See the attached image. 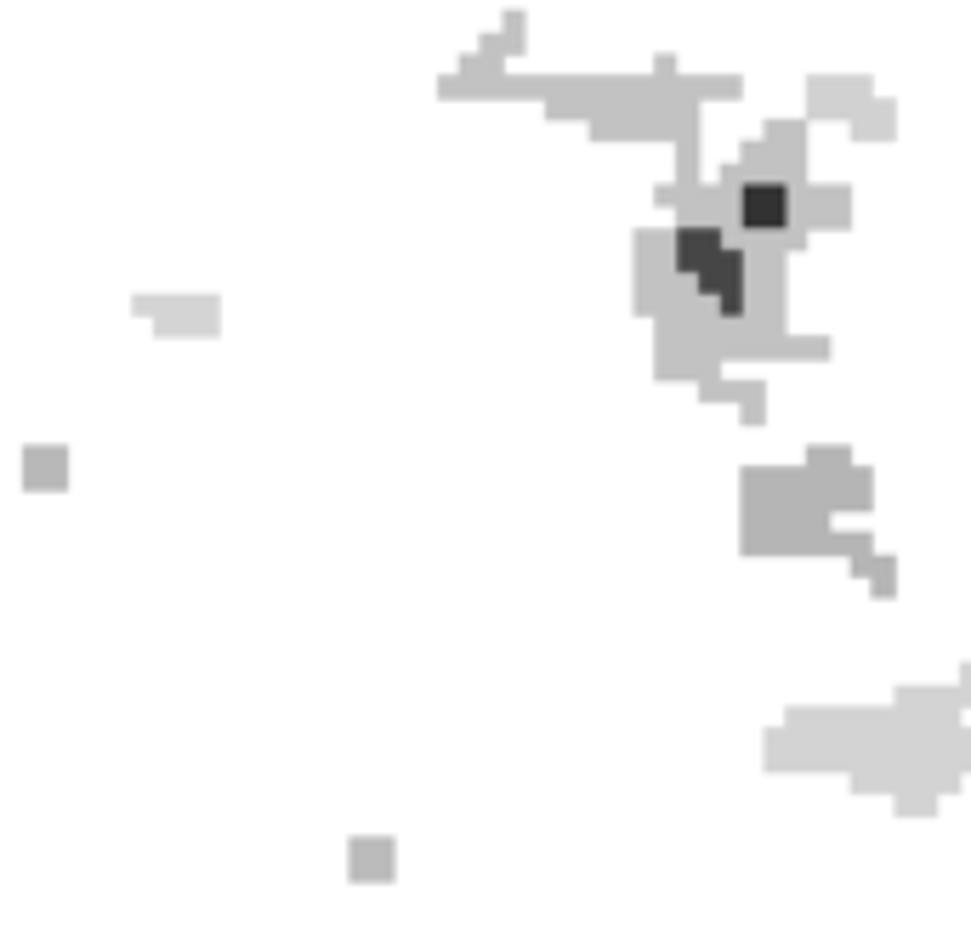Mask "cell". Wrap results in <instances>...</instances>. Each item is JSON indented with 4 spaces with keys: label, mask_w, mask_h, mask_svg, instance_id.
Listing matches in <instances>:
<instances>
[{
    "label": "cell",
    "mask_w": 971,
    "mask_h": 925,
    "mask_svg": "<svg viewBox=\"0 0 971 925\" xmlns=\"http://www.w3.org/2000/svg\"><path fill=\"white\" fill-rule=\"evenodd\" d=\"M739 222L756 227V233L784 227V193H778L773 182H750V188L739 193Z\"/></svg>",
    "instance_id": "1"
},
{
    "label": "cell",
    "mask_w": 971,
    "mask_h": 925,
    "mask_svg": "<svg viewBox=\"0 0 971 925\" xmlns=\"http://www.w3.org/2000/svg\"><path fill=\"white\" fill-rule=\"evenodd\" d=\"M716 256H722V239H716L710 227H682V233H676V267H682V273L699 279Z\"/></svg>",
    "instance_id": "2"
},
{
    "label": "cell",
    "mask_w": 971,
    "mask_h": 925,
    "mask_svg": "<svg viewBox=\"0 0 971 925\" xmlns=\"http://www.w3.org/2000/svg\"><path fill=\"white\" fill-rule=\"evenodd\" d=\"M739 284H744V267H739V256H727V250L705 267V273H699V290H710V296L722 301L727 313H739V301H744Z\"/></svg>",
    "instance_id": "3"
}]
</instances>
